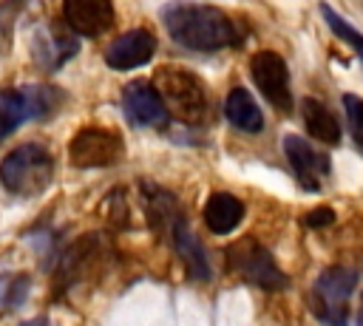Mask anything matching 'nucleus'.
Returning a JSON list of instances; mask_svg holds the SVG:
<instances>
[{
  "label": "nucleus",
  "mask_w": 363,
  "mask_h": 326,
  "mask_svg": "<svg viewBox=\"0 0 363 326\" xmlns=\"http://www.w3.org/2000/svg\"><path fill=\"white\" fill-rule=\"evenodd\" d=\"M164 28L170 37L193 51H218L235 45L241 31L230 14L213 6H193V3H170L162 11Z\"/></svg>",
  "instance_id": "f257e3e1"
},
{
  "label": "nucleus",
  "mask_w": 363,
  "mask_h": 326,
  "mask_svg": "<svg viewBox=\"0 0 363 326\" xmlns=\"http://www.w3.org/2000/svg\"><path fill=\"white\" fill-rule=\"evenodd\" d=\"M51 179H54V159L45 145L37 142L20 145L11 153H6L0 162V184L20 198L40 196L51 184Z\"/></svg>",
  "instance_id": "f03ea898"
},
{
  "label": "nucleus",
  "mask_w": 363,
  "mask_h": 326,
  "mask_svg": "<svg viewBox=\"0 0 363 326\" xmlns=\"http://www.w3.org/2000/svg\"><path fill=\"white\" fill-rule=\"evenodd\" d=\"M156 91L164 99L167 111L187 122V125H201L210 113V99L207 91L201 85V79L187 71V68H176V65H164L156 71Z\"/></svg>",
  "instance_id": "7ed1b4c3"
},
{
  "label": "nucleus",
  "mask_w": 363,
  "mask_h": 326,
  "mask_svg": "<svg viewBox=\"0 0 363 326\" xmlns=\"http://www.w3.org/2000/svg\"><path fill=\"white\" fill-rule=\"evenodd\" d=\"M224 255H227V266L238 278H244L247 283H252V286H261L267 292H281L289 283L286 272L275 264L272 252L258 238H250V235L247 238H238V241H233L227 247Z\"/></svg>",
  "instance_id": "20e7f679"
},
{
  "label": "nucleus",
  "mask_w": 363,
  "mask_h": 326,
  "mask_svg": "<svg viewBox=\"0 0 363 326\" xmlns=\"http://www.w3.org/2000/svg\"><path fill=\"white\" fill-rule=\"evenodd\" d=\"M357 286V272L349 266H329L312 283V312L326 326L349 323V298Z\"/></svg>",
  "instance_id": "39448f33"
},
{
  "label": "nucleus",
  "mask_w": 363,
  "mask_h": 326,
  "mask_svg": "<svg viewBox=\"0 0 363 326\" xmlns=\"http://www.w3.org/2000/svg\"><path fill=\"white\" fill-rule=\"evenodd\" d=\"M60 91L48 85H26V88H3L0 91V142L11 136L23 122L43 119L54 113L60 105Z\"/></svg>",
  "instance_id": "423d86ee"
},
{
  "label": "nucleus",
  "mask_w": 363,
  "mask_h": 326,
  "mask_svg": "<svg viewBox=\"0 0 363 326\" xmlns=\"http://www.w3.org/2000/svg\"><path fill=\"white\" fill-rule=\"evenodd\" d=\"M125 156V142L116 130L88 125L68 142V159L74 167H111Z\"/></svg>",
  "instance_id": "0eeeda50"
},
{
  "label": "nucleus",
  "mask_w": 363,
  "mask_h": 326,
  "mask_svg": "<svg viewBox=\"0 0 363 326\" xmlns=\"http://www.w3.org/2000/svg\"><path fill=\"white\" fill-rule=\"evenodd\" d=\"M250 77L258 85V91L264 94V99L281 111L289 113L292 111V88H289V68L284 62V57L278 51H258L250 60Z\"/></svg>",
  "instance_id": "6e6552de"
},
{
  "label": "nucleus",
  "mask_w": 363,
  "mask_h": 326,
  "mask_svg": "<svg viewBox=\"0 0 363 326\" xmlns=\"http://www.w3.org/2000/svg\"><path fill=\"white\" fill-rule=\"evenodd\" d=\"M122 111L136 128H164L170 122V111L159 96L156 85L147 79L128 82L122 91Z\"/></svg>",
  "instance_id": "1a4fd4ad"
},
{
  "label": "nucleus",
  "mask_w": 363,
  "mask_h": 326,
  "mask_svg": "<svg viewBox=\"0 0 363 326\" xmlns=\"http://www.w3.org/2000/svg\"><path fill=\"white\" fill-rule=\"evenodd\" d=\"M77 48H79L77 37H71L57 23H40L31 31V57L45 71H57L65 60H71L77 54Z\"/></svg>",
  "instance_id": "9d476101"
},
{
  "label": "nucleus",
  "mask_w": 363,
  "mask_h": 326,
  "mask_svg": "<svg viewBox=\"0 0 363 326\" xmlns=\"http://www.w3.org/2000/svg\"><path fill=\"white\" fill-rule=\"evenodd\" d=\"M284 153L289 159V167L303 190H320L323 179L329 176V156L318 153L306 139L286 133L284 136Z\"/></svg>",
  "instance_id": "9b49d317"
},
{
  "label": "nucleus",
  "mask_w": 363,
  "mask_h": 326,
  "mask_svg": "<svg viewBox=\"0 0 363 326\" xmlns=\"http://www.w3.org/2000/svg\"><path fill=\"white\" fill-rule=\"evenodd\" d=\"M153 54H156V37L147 28H130L108 45L105 62L113 71H130V68H139V65L150 62Z\"/></svg>",
  "instance_id": "f8f14e48"
},
{
  "label": "nucleus",
  "mask_w": 363,
  "mask_h": 326,
  "mask_svg": "<svg viewBox=\"0 0 363 326\" xmlns=\"http://www.w3.org/2000/svg\"><path fill=\"white\" fill-rule=\"evenodd\" d=\"M62 17L74 34L99 37L113 26L111 0H62Z\"/></svg>",
  "instance_id": "ddd939ff"
},
{
  "label": "nucleus",
  "mask_w": 363,
  "mask_h": 326,
  "mask_svg": "<svg viewBox=\"0 0 363 326\" xmlns=\"http://www.w3.org/2000/svg\"><path fill=\"white\" fill-rule=\"evenodd\" d=\"M167 238L173 241V247H176V252H179V258H182L187 275H190L193 281H207V278H210V261H207V252H204L199 235H196V232L190 230V224L184 221V215L176 218V224H173V230H170Z\"/></svg>",
  "instance_id": "4468645a"
},
{
  "label": "nucleus",
  "mask_w": 363,
  "mask_h": 326,
  "mask_svg": "<svg viewBox=\"0 0 363 326\" xmlns=\"http://www.w3.org/2000/svg\"><path fill=\"white\" fill-rule=\"evenodd\" d=\"M244 218V201L233 193H213L204 204V224L213 235H230Z\"/></svg>",
  "instance_id": "2eb2a0df"
},
{
  "label": "nucleus",
  "mask_w": 363,
  "mask_h": 326,
  "mask_svg": "<svg viewBox=\"0 0 363 326\" xmlns=\"http://www.w3.org/2000/svg\"><path fill=\"white\" fill-rule=\"evenodd\" d=\"M224 116L227 122L241 133H261L264 130V113L255 105L252 94L247 88H233L224 99Z\"/></svg>",
  "instance_id": "dca6fc26"
},
{
  "label": "nucleus",
  "mask_w": 363,
  "mask_h": 326,
  "mask_svg": "<svg viewBox=\"0 0 363 326\" xmlns=\"http://www.w3.org/2000/svg\"><path fill=\"white\" fill-rule=\"evenodd\" d=\"M301 113H303V125H306V130H309L312 139H318L323 145H337L340 142V122L326 108V102L306 96L301 102Z\"/></svg>",
  "instance_id": "f3484780"
},
{
  "label": "nucleus",
  "mask_w": 363,
  "mask_h": 326,
  "mask_svg": "<svg viewBox=\"0 0 363 326\" xmlns=\"http://www.w3.org/2000/svg\"><path fill=\"white\" fill-rule=\"evenodd\" d=\"M320 14H323V20H326V26L337 34V40H343L354 54H357V60L363 62V34L357 31V28H352L337 11H332L326 3H320Z\"/></svg>",
  "instance_id": "a211bd4d"
},
{
  "label": "nucleus",
  "mask_w": 363,
  "mask_h": 326,
  "mask_svg": "<svg viewBox=\"0 0 363 326\" xmlns=\"http://www.w3.org/2000/svg\"><path fill=\"white\" fill-rule=\"evenodd\" d=\"M343 111H346V122H349L352 139H354L357 150L363 153V99L354 96V94H346L343 96Z\"/></svg>",
  "instance_id": "6ab92c4d"
},
{
  "label": "nucleus",
  "mask_w": 363,
  "mask_h": 326,
  "mask_svg": "<svg viewBox=\"0 0 363 326\" xmlns=\"http://www.w3.org/2000/svg\"><path fill=\"white\" fill-rule=\"evenodd\" d=\"M26 0H6L0 3V51H6L9 40H11V31H14V20H17V11L23 9Z\"/></svg>",
  "instance_id": "aec40b11"
},
{
  "label": "nucleus",
  "mask_w": 363,
  "mask_h": 326,
  "mask_svg": "<svg viewBox=\"0 0 363 326\" xmlns=\"http://www.w3.org/2000/svg\"><path fill=\"white\" fill-rule=\"evenodd\" d=\"M332 218H335V213L329 207H318V210L306 213V224L309 227H326V224H332Z\"/></svg>",
  "instance_id": "412c9836"
},
{
  "label": "nucleus",
  "mask_w": 363,
  "mask_h": 326,
  "mask_svg": "<svg viewBox=\"0 0 363 326\" xmlns=\"http://www.w3.org/2000/svg\"><path fill=\"white\" fill-rule=\"evenodd\" d=\"M23 326H48V320H45V317H34V320H28V323H23Z\"/></svg>",
  "instance_id": "4be33fe9"
},
{
  "label": "nucleus",
  "mask_w": 363,
  "mask_h": 326,
  "mask_svg": "<svg viewBox=\"0 0 363 326\" xmlns=\"http://www.w3.org/2000/svg\"><path fill=\"white\" fill-rule=\"evenodd\" d=\"M357 326H363V298H360V306H357Z\"/></svg>",
  "instance_id": "5701e85b"
}]
</instances>
